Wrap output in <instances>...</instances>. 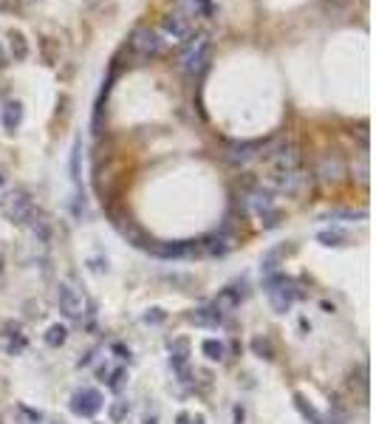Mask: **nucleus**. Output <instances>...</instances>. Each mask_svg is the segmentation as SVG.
<instances>
[{"instance_id":"20e7f679","label":"nucleus","mask_w":376,"mask_h":424,"mask_svg":"<svg viewBox=\"0 0 376 424\" xmlns=\"http://www.w3.org/2000/svg\"><path fill=\"white\" fill-rule=\"evenodd\" d=\"M130 49L139 57H158L164 51V37L150 26H139L130 34Z\"/></svg>"},{"instance_id":"ddd939ff","label":"nucleus","mask_w":376,"mask_h":424,"mask_svg":"<svg viewBox=\"0 0 376 424\" xmlns=\"http://www.w3.org/2000/svg\"><path fill=\"white\" fill-rule=\"evenodd\" d=\"M246 204L257 212V215H266V212L274 209V198H272V190H252Z\"/></svg>"},{"instance_id":"a211bd4d","label":"nucleus","mask_w":376,"mask_h":424,"mask_svg":"<svg viewBox=\"0 0 376 424\" xmlns=\"http://www.w3.org/2000/svg\"><path fill=\"white\" fill-rule=\"evenodd\" d=\"M201 351H204V357H207L209 362H221V360L226 357V348H224L221 340H204V342H201Z\"/></svg>"},{"instance_id":"2eb2a0df","label":"nucleus","mask_w":376,"mask_h":424,"mask_svg":"<svg viewBox=\"0 0 376 424\" xmlns=\"http://www.w3.org/2000/svg\"><path fill=\"white\" fill-rule=\"evenodd\" d=\"M190 322H196V325H218L221 314L213 309V305H201V309L190 311Z\"/></svg>"},{"instance_id":"dca6fc26","label":"nucleus","mask_w":376,"mask_h":424,"mask_svg":"<svg viewBox=\"0 0 376 424\" xmlns=\"http://www.w3.org/2000/svg\"><path fill=\"white\" fill-rule=\"evenodd\" d=\"M20 122H23V105L20 102H6V108H3V128L9 133H14L20 128Z\"/></svg>"},{"instance_id":"412c9836","label":"nucleus","mask_w":376,"mask_h":424,"mask_svg":"<svg viewBox=\"0 0 376 424\" xmlns=\"http://www.w3.org/2000/svg\"><path fill=\"white\" fill-rule=\"evenodd\" d=\"M128 413H130V405L125 402V399H116L108 410V419H110V424H122L128 419Z\"/></svg>"},{"instance_id":"39448f33","label":"nucleus","mask_w":376,"mask_h":424,"mask_svg":"<svg viewBox=\"0 0 376 424\" xmlns=\"http://www.w3.org/2000/svg\"><path fill=\"white\" fill-rule=\"evenodd\" d=\"M314 176L320 178V184L325 187H334L345 178V161L340 153H322L317 158V167H314Z\"/></svg>"},{"instance_id":"9b49d317","label":"nucleus","mask_w":376,"mask_h":424,"mask_svg":"<svg viewBox=\"0 0 376 424\" xmlns=\"http://www.w3.org/2000/svg\"><path fill=\"white\" fill-rule=\"evenodd\" d=\"M178 14H184L187 20H198V17H209L213 14V3L209 0H178Z\"/></svg>"},{"instance_id":"6ab92c4d","label":"nucleus","mask_w":376,"mask_h":424,"mask_svg":"<svg viewBox=\"0 0 376 424\" xmlns=\"http://www.w3.org/2000/svg\"><path fill=\"white\" fill-rule=\"evenodd\" d=\"M317 241L322 246H348V235L345 232H337V229H325L317 235Z\"/></svg>"},{"instance_id":"5701e85b","label":"nucleus","mask_w":376,"mask_h":424,"mask_svg":"<svg viewBox=\"0 0 376 424\" xmlns=\"http://www.w3.org/2000/svg\"><path fill=\"white\" fill-rule=\"evenodd\" d=\"M249 345H252V351H255L261 360H274V348H272V342H269L266 337H255Z\"/></svg>"},{"instance_id":"f3484780","label":"nucleus","mask_w":376,"mask_h":424,"mask_svg":"<svg viewBox=\"0 0 376 424\" xmlns=\"http://www.w3.org/2000/svg\"><path fill=\"white\" fill-rule=\"evenodd\" d=\"M26 226L32 229V235H34V238H37L40 244H45V241L51 238V224L45 221L43 215H37V212H34V215H32V218L26 221Z\"/></svg>"},{"instance_id":"6e6552de","label":"nucleus","mask_w":376,"mask_h":424,"mask_svg":"<svg viewBox=\"0 0 376 424\" xmlns=\"http://www.w3.org/2000/svg\"><path fill=\"white\" fill-rule=\"evenodd\" d=\"M71 410L82 419H91V416H97L102 410V393L99 390H93V388H85L80 393L71 396Z\"/></svg>"},{"instance_id":"423d86ee","label":"nucleus","mask_w":376,"mask_h":424,"mask_svg":"<svg viewBox=\"0 0 376 424\" xmlns=\"http://www.w3.org/2000/svg\"><path fill=\"white\" fill-rule=\"evenodd\" d=\"M3 212H6V218H9L12 224H26V221L34 215V204H32L29 193L17 190V193H12V196L6 198Z\"/></svg>"},{"instance_id":"f8f14e48","label":"nucleus","mask_w":376,"mask_h":424,"mask_svg":"<svg viewBox=\"0 0 376 424\" xmlns=\"http://www.w3.org/2000/svg\"><path fill=\"white\" fill-rule=\"evenodd\" d=\"M213 309H215L221 317H224V314H232V311H238V309H241V294L235 292V289H224V292L215 297Z\"/></svg>"},{"instance_id":"1a4fd4ad","label":"nucleus","mask_w":376,"mask_h":424,"mask_svg":"<svg viewBox=\"0 0 376 424\" xmlns=\"http://www.w3.org/2000/svg\"><path fill=\"white\" fill-rule=\"evenodd\" d=\"M257 156H263V145H261V141H241V145H229V153H226V158L232 164H249Z\"/></svg>"},{"instance_id":"393cba45","label":"nucleus","mask_w":376,"mask_h":424,"mask_svg":"<svg viewBox=\"0 0 376 424\" xmlns=\"http://www.w3.org/2000/svg\"><path fill=\"white\" fill-rule=\"evenodd\" d=\"M164 317H167V314H164L161 309H150V311L142 317V322H148V325H158V322H164Z\"/></svg>"},{"instance_id":"4be33fe9","label":"nucleus","mask_w":376,"mask_h":424,"mask_svg":"<svg viewBox=\"0 0 376 424\" xmlns=\"http://www.w3.org/2000/svg\"><path fill=\"white\" fill-rule=\"evenodd\" d=\"M294 408H297V410H300L305 419H309L312 424H322V416H320V413H317V410H314L309 402H305V399H303L300 393H294Z\"/></svg>"},{"instance_id":"aec40b11","label":"nucleus","mask_w":376,"mask_h":424,"mask_svg":"<svg viewBox=\"0 0 376 424\" xmlns=\"http://www.w3.org/2000/svg\"><path fill=\"white\" fill-rule=\"evenodd\" d=\"M65 340H68V331H65V325H60V322L49 325V331H45V345H51V348H60V345H65Z\"/></svg>"},{"instance_id":"7ed1b4c3","label":"nucleus","mask_w":376,"mask_h":424,"mask_svg":"<svg viewBox=\"0 0 376 424\" xmlns=\"http://www.w3.org/2000/svg\"><path fill=\"white\" fill-rule=\"evenodd\" d=\"M57 303H60V311L68 320H82L88 314V300L80 289H74L71 283H60L57 289Z\"/></svg>"},{"instance_id":"a878e982","label":"nucleus","mask_w":376,"mask_h":424,"mask_svg":"<svg viewBox=\"0 0 376 424\" xmlns=\"http://www.w3.org/2000/svg\"><path fill=\"white\" fill-rule=\"evenodd\" d=\"M125 379H128V373H125V370H113V376H110L108 388H110V390H119V388L125 385Z\"/></svg>"},{"instance_id":"f03ea898","label":"nucleus","mask_w":376,"mask_h":424,"mask_svg":"<svg viewBox=\"0 0 376 424\" xmlns=\"http://www.w3.org/2000/svg\"><path fill=\"white\" fill-rule=\"evenodd\" d=\"M209 60H213V43L201 34L190 43V49L184 51L181 68H184V74H201V71L209 65Z\"/></svg>"},{"instance_id":"2f4dec72","label":"nucleus","mask_w":376,"mask_h":424,"mask_svg":"<svg viewBox=\"0 0 376 424\" xmlns=\"http://www.w3.org/2000/svg\"><path fill=\"white\" fill-rule=\"evenodd\" d=\"M49 424H57V421H49Z\"/></svg>"},{"instance_id":"4468645a","label":"nucleus","mask_w":376,"mask_h":424,"mask_svg":"<svg viewBox=\"0 0 376 424\" xmlns=\"http://www.w3.org/2000/svg\"><path fill=\"white\" fill-rule=\"evenodd\" d=\"M187 360H190V340H184V337L173 340L170 342V362H173V368H184Z\"/></svg>"},{"instance_id":"c756f323","label":"nucleus","mask_w":376,"mask_h":424,"mask_svg":"<svg viewBox=\"0 0 376 424\" xmlns=\"http://www.w3.org/2000/svg\"><path fill=\"white\" fill-rule=\"evenodd\" d=\"M3 65H6V62H3V54H0V68H3Z\"/></svg>"},{"instance_id":"0eeeda50","label":"nucleus","mask_w":376,"mask_h":424,"mask_svg":"<svg viewBox=\"0 0 376 424\" xmlns=\"http://www.w3.org/2000/svg\"><path fill=\"white\" fill-rule=\"evenodd\" d=\"M164 40H173V43H181L193 34V20H187L184 14L178 12H170V14H164L161 20V32H158Z\"/></svg>"},{"instance_id":"c85d7f7f","label":"nucleus","mask_w":376,"mask_h":424,"mask_svg":"<svg viewBox=\"0 0 376 424\" xmlns=\"http://www.w3.org/2000/svg\"><path fill=\"white\" fill-rule=\"evenodd\" d=\"M156 421H158L156 416H148V419H145V424H156Z\"/></svg>"},{"instance_id":"9d476101","label":"nucleus","mask_w":376,"mask_h":424,"mask_svg":"<svg viewBox=\"0 0 376 424\" xmlns=\"http://www.w3.org/2000/svg\"><path fill=\"white\" fill-rule=\"evenodd\" d=\"M198 246H201V252L204 255H226L232 246H235V235H229V232H218V235H209V238H204V241H198Z\"/></svg>"},{"instance_id":"cd10ccee","label":"nucleus","mask_w":376,"mask_h":424,"mask_svg":"<svg viewBox=\"0 0 376 424\" xmlns=\"http://www.w3.org/2000/svg\"><path fill=\"white\" fill-rule=\"evenodd\" d=\"M113 351H116V353H122V357H130V351H125L122 345H113Z\"/></svg>"},{"instance_id":"bb28decb","label":"nucleus","mask_w":376,"mask_h":424,"mask_svg":"<svg viewBox=\"0 0 376 424\" xmlns=\"http://www.w3.org/2000/svg\"><path fill=\"white\" fill-rule=\"evenodd\" d=\"M178 424H204V419H201V416H196V419H193V416L181 413V416H178Z\"/></svg>"},{"instance_id":"7c9ffc66","label":"nucleus","mask_w":376,"mask_h":424,"mask_svg":"<svg viewBox=\"0 0 376 424\" xmlns=\"http://www.w3.org/2000/svg\"><path fill=\"white\" fill-rule=\"evenodd\" d=\"M0 269H3V255H0Z\"/></svg>"},{"instance_id":"f257e3e1","label":"nucleus","mask_w":376,"mask_h":424,"mask_svg":"<svg viewBox=\"0 0 376 424\" xmlns=\"http://www.w3.org/2000/svg\"><path fill=\"white\" fill-rule=\"evenodd\" d=\"M263 286H266V294H269V303H272V309L277 314H286L294 300H297V289H294V283L280 272V274H272L263 280Z\"/></svg>"},{"instance_id":"b1692460","label":"nucleus","mask_w":376,"mask_h":424,"mask_svg":"<svg viewBox=\"0 0 376 424\" xmlns=\"http://www.w3.org/2000/svg\"><path fill=\"white\" fill-rule=\"evenodd\" d=\"M9 40H12L14 60H26V54H29V45H26V40H23V34H20V32H12V34H9Z\"/></svg>"}]
</instances>
